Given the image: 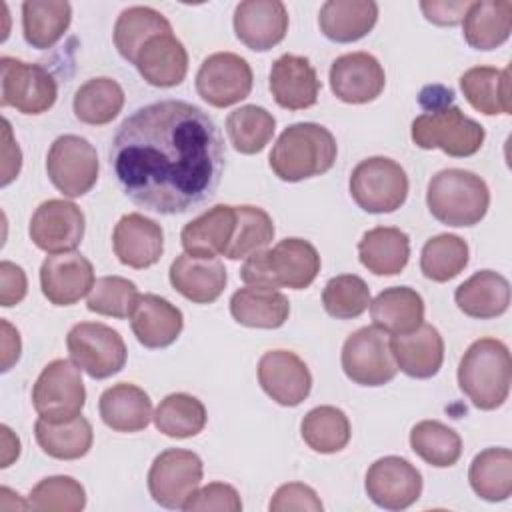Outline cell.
Returning <instances> with one entry per match:
<instances>
[{"label": "cell", "mask_w": 512, "mask_h": 512, "mask_svg": "<svg viewBox=\"0 0 512 512\" xmlns=\"http://www.w3.org/2000/svg\"><path fill=\"white\" fill-rule=\"evenodd\" d=\"M110 166L136 206L172 216L216 194L226 150L216 122L202 108L160 100L122 120L110 144Z\"/></svg>", "instance_id": "6da1fadb"}, {"label": "cell", "mask_w": 512, "mask_h": 512, "mask_svg": "<svg viewBox=\"0 0 512 512\" xmlns=\"http://www.w3.org/2000/svg\"><path fill=\"white\" fill-rule=\"evenodd\" d=\"M338 146L328 128L316 122L290 124L272 146L268 164L284 182L326 174L336 162Z\"/></svg>", "instance_id": "7a4b0ae2"}, {"label": "cell", "mask_w": 512, "mask_h": 512, "mask_svg": "<svg viewBox=\"0 0 512 512\" xmlns=\"http://www.w3.org/2000/svg\"><path fill=\"white\" fill-rule=\"evenodd\" d=\"M320 272L318 250L302 238H284L272 248L248 256L240 268L246 286L308 288Z\"/></svg>", "instance_id": "3957f363"}, {"label": "cell", "mask_w": 512, "mask_h": 512, "mask_svg": "<svg viewBox=\"0 0 512 512\" xmlns=\"http://www.w3.org/2000/svg\"><path fill=\"white\" fill-rule=\"evenodd\" d=\"M512 384L508 346L498 338H480L468 346L458 366V386L478 410L500 408Z\"/></svg>", "instance_id": "277c9868"}, {"label": "cell", "mask_w": 512, "mask_h": 512, "mask_svg": "<svg viewBox=\"0 0 512 512\" xmlns=\"http://www.w3.org/2000/svg\"><path fill=\"white\" fill-rule=\"evenodd\" d=\"M426 204L430 214L446 226H474L488 212L490 190L478 174L446 168L428 182Z\"/></svg>", "instance_id": "5b68a950"}, {"label": "cell", "mask_w": 512, "mask_h": 512, "mask_svg": "<svg viewBox=\"0 0 512 512\" xmlns=\"http://www.w3.org/2000/svg\"><path fill=\"white\" fill-rule=\"evenodd\" d=\"M410 136L422 150L440 148L452 158H466L482 148L486 132L458 106L448 104L414 118Z\"/></svg>", "instance_id": "8992f818"}, {"label": "cell", "mask_w": 512, "mask_h": 512, "mask_svg": "<svg viewBox=\"0 0 512 512\" xmlns=\"http://www.w3.org/2000/svg\"><path fill=\"white\" fill-rule=\"evenodd\" d=\"M352 200L370 214H390L408 198V176L404 168L386 156L362 160L350 174Z\"/></svg>", "instance_id": "52a82bcc"}, {"label": "cell", "mask_w": 512, "mask_h": 512, "mask_svg": "<svg viewBox=\"0 0 512 512\" xmlns=\"http://www.w3.org/2000/svg\"><path fill=\"white\" fill-rule=\"evenodd\" d=\"M86 402V388L80 368L64 358L44 366L32 386V406L48 422H66L80 416Z\"/></svg>", "instance_id": "ba28073f"}, {"label": "cell", "mask_w": 512, "mask_h": 512, "mask_svg": "<svg viewBox=\"0 0 512 512\" xmlns=\"http://www.w3.org/2000/svg\"><path fill=\"white\" fill-rule=\"evenodd\" d=\"M70 360L94 380L118 374L126 364L122 336L102 322H78L66 336Z\"/></svg>", "instance_id": "9c48e42d"}, {"label": "cell", "mask_w": 512, "mask_h": 512, "mask_svg": "<svg viewBox=\"0 0 512 512\" xmlns=\"http://www.w3.org/2000/svg\"><path fill=\"white\" fill-rule=\"evenodd\" d=\"M58 98L56 78L40 64L0 58V106L22 114H44Z\"/></svg>", "instance_id": "30bf717a"}, {"label": "cell", "mask_w": 512, "mask_h": 512, "mask_svg": "<svg viewBox=\"0 0 512 512\" xmlns=\"http://www.w3.org/2000/svg\"><path fill=\"white\" fill-rule=\"evenodd\" d=\"M96 148L82 136H58L46 154V172L50 182L68 198L90 192L98 180Z\"/></svg>", "instance_id": "8fae6325"}, {"label": "cell", "mask_w": 512, "mask_h": 512, "mask_svg": "<svg viewBox=\"0 0 512 512\" xmlns=\"http://www.w3.org/2000/svg\"><path fill=\"white\" fill-rule=\"evenodd\" d=\"M204 474L202 458L192 450L168 448L160 452L148 470V490L156 504L182 510L198 490Z\"/></svg>", "instance_id": "7c38bea8"}, {"label": "cell", "mask_w": 512, "mask_h": 512, "mask_svg": "<svg viewBox=\"0 0 512 512\" xmlns=\"http://www.w3.org/2000/svg\"><path fill=\"white\" fill-rule=\"evenodd\" d=\"M342 370L348 380L360 386H384L394 380L398 366L388 334L376 326L352 332L342 346Z\"/></svg>", "instance_id": "4fadbf2b"}, {"label": "cell", "mask_w": 512, "mask_h": 512, "mask_svg": "<svg viewBox=\"0 0 512 512\" xmlns=\"http://www.w3.org/2000/svg\"><path fill=\"white\" fill-rule=\"evenodd\" d=\"M254 84L250 64L234 52H216L204 58L196 72L198 96L214 108H228L244 100Z\"/></svg>", "instance_id": "5bb4252c"}, {"label": "cell", "mask_w": 512, "mask_h": 512, "mask_svg": "<svg viewBox=\"0 0 512 512\" xmlns=\"http://www.w3.org/2000/svg\"><path fill=\"white\" fill-rule=\"evenodd\" d=\"M84 212L70 200L50 198L42 202L28 226L30 240L46 254L72 252L84 238Z\"/></svg>", "instance_id": "9a60e30c"}, {"label": "cell", "mask_w": 512, "mask_h": 512, "mask_svg": "<svg viewBox=\"0 0 512 512\" xmlns=\"http://www.w3.org/2000/svg\"><path fill=\"white\" fill-rule=\"evenodd\" d=\"M368 498L384 510H404L422 494V474L400 456L378 458L366 472Z\"/></svg>", "instance_id": "2e32d148"}, {"label": "cell", "mask_w": 512, "mask_h": 512, "mask_svg": "<svg viewBox=\"0 0 512 512\" xmlns=\"http://www.w3.org/2000/svg\"><path fill=\"white\" fill-rule=\"evenodd\" d=\"M94 266L80 252L50 254L40 266L42 294L54 306H72L94 286Z\"/></svg>", "instance_id": "e0dca14e"}, {"label": "cell", "mask_w": 512, "mask_h": 512, "mask_svg": "<svg viewBox=\"0 0 512 512\" xmlns=\"http://www.w3.org/2000/svg\"><path fill=\"white\" fill-rule=\"evenodd\" d=\"M258 382L280 406L302 404L312 390V374L304 360L290 350H270L258 360Z\"/></svg>", "instance_id": "ac0fdd59"}, {"label": "cell", "mask_w": 512, "mask_h": 512, "mask_svg": "<svg viewBox=\"0 0 512 512\" xmlns=\"http://www.w3.org/2000/svg\"><path fill=\"white\" fill-rule=\"evenodd\" d=\"M386 86V74L376 56L350 52L338 56L330 66V88L346 104H366L376 100Z\"/></svg>", "instance_id": "d6986e66"}, {"label": "cell", "mask_w": 512, "mask_h": 512, "mask_svg": "<svg viewBox=\"0 0 512 512\" xmlns=\"http://www.w3.org/2000/svg\"><path fill=\"white\" fill-rule=\"evenodd\" d=\"M234 32L254 52L272 50L288 32V10L280 0H244L234 8Z\"/></svg>", "instance_id": "ffe728a7"}, {"label": "cell", "mask_w": 512, "mask_h": 512, "mask_svg": "<svg viewBox=\"0 0 512 512\" xmlns=\"http://www.w3.org/2000/svg\"><path fill=\"white\" fill-rule=\"evenodd\" d=\"M112 246L116 258L124 266L142 270L154 266L162 258L164 232L156 220L130 212L124 214L114 226Z\"/></svg>", "instance_id": "44dd1931"}, {"label": "cell", "mask_w": 512, "mask_h": 512, "mask_svg": "<svg viewBox=\"0 0 512 512\" xmlns=\"http://www.w3.org/2000/svg\"><path fill=\"white\" fill-rule=\"evenodd\" d=\"M270 92L274 102L286 110H306L316 104L320 80L308 58L282 54L270 68Z\"/></svg>", "instance_id": "7402d4cb"}, {"label": "cell", "mask_w": 512, "mask_h": 512, "mask_svg": "<svg viewBox=\"0 0 512 512\" xmlns=\"http://www.w3.org/2000/svg\"><path fill=\"white\" fill-rule=\"evenodd\" d=\"M172 288L194 304H212L226 288L228 274L218 258H194L180 254L168 270Z\"/></svg>", "instance_id": "603a6c76"}, {"label": "cell", "mask_w": 512, "mask_h": 512, "mask_svg": "<svg viewBox=\"0 0 512 512\" xmlns=\"http://www.w3.org/2000/svg\"><path fill=\"white\" fill-rule=\"evenodd\" d=\"M134 66L150 86L172 88L186 78L188 52L172 32L156 34L140 48Z\"/></svg>", "instance_id": "cb8c5ba5"}, {"label": "cell", "mask_w": 512, "mask_h": 512, "mask_svg": "<svg viewBox=\"0 0 512 512\" xmlns=\"http://www.w3.org/2000/svg\"><path fill=\"white\" fill-rule=\"evenodd\" d=\"M390 350L398 370L410 378H432L444 362V340L432 324H420L408 334H396Z\"/></svg>", "instance_id": "d4e9b609"}, {"label": "cell", "mask_w": 512, "mask_h": 512, "mask_svg": "<svg viewBox=\"0 0 512 512\" xmlns=\"http://www.w3.org/2000/svg\"><path fill=\"white\" fill-rule=\"evenodd\" d=\"M130 326L144 348L156 350L176 342L184 328V316L182 310L166 298L142 294L130 316Z\"/></svg>", "instance_id": "484cf974"}, {"label": "cell", "mask_w": 512, "mask_h": 512, "mask_svg": "<svg viewBox=\"0 0 512 512\" xmlns=\"http://www.w3.org/2000/svg\"><path fill=\"white\" fill-rule=\"evenodd\" d=\"M234 228L236 206L216 204L182 228L180 242L184 252L194 258H216L226 252Z\"/></svg>", "instance_id": "4316f807"}, {"label": "cell", "mask_w": 512, "mask_h": 512, "mask_svg": "<svg viewBox=\"0 0 512 512\" xmlns=\"http://www.w3.org/2000/svg\"><path fill=\"white\" fill-rule=\"evenodd\" d=\"M102 422L114 432H140L152 420V400L136 384L118 382L106 388L98 400Z\"/></svg>", "instance_id": "83f0119b"}, {"label": "cell", "mask_w": 512, "mask_h": 512, "mask_svg": "<svg viewBox=\"0 0 512 512\" xmlns=\"http://www.w3.org/2000/svg\"><path fill=\"white\" fill-rule=\"evenodd\" d=\"M378 20V4L372 0H328L318 12L320 32L338 44L364 38Z\"/></svg>", "instance_id": "f1b7e54d"}, {"label": "cell", "mask_w": 512, "mask_h": 512, "mask_svg": "<svg viewBox=\"0 0 512 512\" xmlns=\"http://www.w3.org/2000/svg\"><path fill=\"white\" fill-rule=\"evenodd\" d=\"M456 306L470 318L490 320L502 316L510 306V284L494 270L474 272L454 292Z\"/></svg>", "instance_id": "f546056e"}, {"label": "cell", "mask_w": 512, "mask_h": 512, "mask_svg": "<svg viewBox=\"0 0 512 512\" xmlns=\"http://www.w3.org/2000/svg\"><path fill=\"white\" fill-rule=\"evenodd\" d=\"M230 314L242 326L274 330L288 320L290 302L276 288L244 286L232 294Z\"/></svg>", "instance_id": "4dcf8cb0"}, {"label": "cell", "mask_w": 512, "mask_h": 512, "mask_svg": "<svg viewBox=\"0 0 512 512\" xmlns=\"http://www.w3.org/2000/svg\"><path fill=\"white\" fill-rule=\"evenodd\" d=\"M358 258L376 276L400 274L410 258V238L394 226H376L358 242Z\"/></svg>", "instance_id": "1f68e13d"}, {"label": "cell", "mask_w": 512, "mask_h": 512, "mask_svg": "<svg viewBox=\"0 0 512 512\" xmlns=\"http://www.w3.org/2000/svg\"><path fill=\"white\" fill-rule=\"evenodd\" d=\"M368 308L374 326L392 336L408 334L424 322V300L410 286L384 288Z\"/></svg>", "instance_id": "d6a6232c"}, {"label": "cell", "mask_w": 512, "mask_h": 512, "mask_svg": "<svg viewBox=\"0 0 512 512\" xmlns=\"http://www.w3.org/2000/svg\"><path fill=\"white\" fill-rule=\"evenodd\" d=\"M462 34L474 50H494L502 46L512 32V2L480 0L472 2L462 20Z\"/></svg>", "instance_id": "836d02e7"}, {"label": "cell", "mask_w": 512, "mask_h": 512, "mask_svg": "<svg viewBox=\"0 0 512 512\" xmlns=\"http://www.w3.org/2000/svg\"><path fill=\"white\" fill-rule=\"evenodd\" d=\"M460 88L474 110L486 116L512 114L510 68L474 66L460 76Z\"/></svg>", "instance_id": "e575fe53"}, {"label": "cell", "mask_w": 512, "mask_h": 512, "mask_svg": "<svg viewBox=\"0 0 512 512\" xmlns=\"http://www.w3.org/2000/svg\"><path fill=\"white\" fill-rule=\"evenodd\" d=\"M70 22L72 6L66 0H26L22 4V32L32 48H52Z\"/></svg>", "instance_id": "d590c367"}, {"label": "cell", "mask_w": 512, "mask_h": 512, "mask_svg": "<svg viewBox=\"0 0 512 512\" xmlns=\"http://www.w3.org/2000/svg\"><path fill=\"white\" fill-rule=\"evenodd\" d=\"M34 436L44 454L56 460H78L92 448L94 432L84 416H76L66 422H48L38 418L34 424Z\"/></svg>", "instance_id": "8d00e7d4"}, {"label": "cell", "mask_w": 512, "mask_h": 512, "mask_svg": "<svg viewBox=\"0 0 512 512\" xmlns=\"http://www.w3.org/2000/svg\"><path fill=\"white\" fill-rule=\"evenodd\" d=\"M172 32L166 16L150 6H130L120 12L114 24V46L118 54L134 64L140 48L156 34Z\"/></svg>", "instance_id": "74e56055"}, {"label": "cell", "mask_w": 512, "mask_h": 512, "mask_svg": "<svg viewBox=\"0 0 512 512\" xmlns=\"http://www.w3.org/2000/svg\"><path fill=\"white\" fill-rule=\"evenodd\" d=\"M476 496L486 502H502L512 494V452L508 448H486L478 452L468 470Z\"/></svg>", "instance_id": "f35d334b"}, {"label": "cell", "mask_w": 512, "mask_h": 512, "mask_svg": "<svg viewBox=\"0 0 512 512\" xmlns=\"http://www.w3.org/2000/svg\"><path fill=\"white\" fill-rule=\"evenodd\" d=\"M124 106L122 86L108 76L86 80L74 94V116L90 126H104L112 122Z\"/></svg>", "instance_id": "ab89813d"}, {"label": "cell", "mask_w": 512, "mask_h": 512, "mask_svg": "<svg viewBox=\"0 0 512 512\" xmlns=\"http://www.w3.org/2000/svg\"><path fill=\"white\" fill-rule=\"evenodd\" d=\"M154 426L168 438H192L200 434L206 426V408L204 404L186 392L168 394L160 400L154 416Z\"/></svg>", "instance_id": "60d3db41"}, {"label": "cell", "mask_w": 512, "mask_h": 512, "mask_svg": "<svg viewBox=\"0 0 512 512\" xmlns=\"http://www.w3.org/2000/svg\"><path fill=\"white\" fill-rule=\"evenodd\" d=\"M300 434L314 452L334 454L346 448L352 428L344 410L336 406H316L302 418Z\"/></svg>", "instance_id": "b9f144b4"}, {"label": "cell", "mask_w": 512, "mask_h": 512, "mask_svg": "<svg viewBox=\"0 0 512 512\" xmlns=\"http://www.w3.org/2000/svg\"><path fill=\"white\" fill-rule=\"evenodd\" d=\"M276 118L262 106L246 104L232 110L226 118L230 144L240 154H258L272 140Z\"/></svg>", "instance_id": "7bdbcfd3"}, {"label": "cell", "mask_w": 512, "mask_h": 512, "mask_svg": "<svg viewBox=\"0 0 512 512\" xmlns=\"http://www.w3.org/2000/svg\"><path fill=\"white\" fill-rule=\"evenodd\" d=\"M410 448L434 468H450L462 456V438L438 420H422L410 430Z\"/></svg>", "instance_id": "ee69618b"}, {"label": "cell", "mask_w": 512, "mask_h": 512, "mask_svg": "<svg viewBox=\"0 0 512 512\" xmlns=\"http://www.w3.org/2000/svg\"><path fill=\"white\" fill-rule=\"evenodd\" d=\"M468 264V244L456 234H438L426 240L420 252V270L432 282L456 278Z\"/></svg>", "instance_id": "f6af8a7d"}, {"label": "cell", "mask_w": 512, "mask_h": 512, "mask_svg": "<svg viewBox=\"0 0 512 512\" xmlns=\"http://www.w3.org/2000/svg\"><path fill=\"white\" fill-rule=\"evenodd\" d=\"M274 222L270 214L258 206H236V228L224 252L230 260L248 258L264 250L274 240Z\"/></svg>", "instance_id": "bcb514c9"}, {"label": "cell", "mask_w": 512, "mask_h": 512, "mask_svg": "<svg viewBox=\"0 0 512 512\" xmlns=\"http://www.w3.org/2000/svg\"><path fill=\"white\" fill-rule=\"evenodd\" d=\"M140 296L142 294L132 280L122 276H102L94 282L86 308L100 316L130 318Z\"/></svg>", "instance_id": "7dc6e473"}, {"label": "cell", "mask_w": 512, "mask_h": 512, "mask_svg": "<svg viewBox=\"0 0 512 512\" xmlns=\"http://www.w3.org/2000/svg\"><path fill=\"white\" fill-rule=\"evenodd\" d=\"M322 304L332 318L352 320L370 306V288L356 274H340L326 282L322 290Z\"/></svg>", "instance_id": "c3c4849f"}, {"label": "cell", "mask_w": 512, "mask_h": 512, "mask_svg": "<svg viewBox=\"0 0 512 512\" xmlns=\"http://www.w3.org/2000/svg\"><path fill=\"white\" fill-rule=\"evenodd\" d=\"M84 506V486L72 476L42 478L28 496V508L36 512H80Z\"/></svg>", "instance_id": "681fc988"}, {"label": "cell", "mask_w": 512, "mask_h": 512, "mask_svg": "<svg viewBox=\"0 0 512 512\" xmlns=\"http://www.w3.org/2000/svg\"><path fill=\"white\" fill-rule=\"evenodd\" d=\"M186 512H198V510H218V512H240L242 500L234 486L224 482H210L202 488H198L188 502L184 504Z\"/></svg>", "instance_id": "f907efd6"}, {"label": "cell", "mask_w": 512, "mask_h": 512, "mask_svg": "<svg viewBox=\"0 0 512 512\" xmlns=\"http://www.w3.org/2000/svg\"><path fill=\"white\" fill-rule=\"evenodd\" d=\"M268 508L270 512H290V510L320 512L324 506L318 494L310 486L302 482H288L274 492Z\"/></svg>", "instance_id": "816d5d0a"}, {"label": "cell", "mask_w": 512, "mask_h": 512, "mask_svg": "<svg viewBox=\"0 0 512 512\" xmlns=\"http://www.w3.org/2000/svg\"><path fill=\"white\" fill-rule=\"evenodd\" d=\"M28 292V280H26V272L10 262V260H2L0 262V304L4 308L16 306L24 300Z\"/></svg>", "instance_id": "f5cc1de1"}, {"label": "cell", "mask_w": 512, "mask_h": 512, "mask_svg": "<svg viewBox=\"0 0 512 512\" xmlns=\"http://www.w3.org/2000/svg\"><path fill=\"white\" fill-rule=\"evenodd\" d=\"M470 0L464 2H420V10L424 12L426 20L438 26H456L458 22L464 20V14L470 8Z\"/></svg>", "instance_id": "db71d44e"}, {"label": "cell", "mask_w": 512, "mask_h": 512, "mask_svg": "<svg viewBox=\"0 0 512 512\" xmlns=\"http://www.w3.org/2000/svg\"><path fill=\"white\" fill-rule=\"evenodd\" d=\"M2 136H4V146H2V180L0 184L2 186H8L20 172L22 168V152L16 144V140L12 138V128H10V122L4 118L2 120Z\"/></svg>", "instance_id": "11a10c76"}, {"label": "cell", "mask_w": 512, "mask_h": 512, "mask_svg": "<svg viewBox=\"0 0 512 512\" xmlns=\"http://www.w3.org/2000/svg\"><path fill=\"white\" fill-rule=\"evenodd\" d=\"M2 372H8L20 358V334L8 320L2 318Z\"/></svg>", "instance_id": "9f6ffc18"}, {"label": "cell", "mask_w": 512, "mask_h": 512, "mask_svg": "<svg viewBox=\"0 0 512 512\" xmlns=\"http://www.w3.org/2000/svg\"><path fill=\"white\" fill-rule=\"evenodd\" d=\"M2 430V468H8L18 456H20V440L18 436L12 434V430L8 426H0Z\"/></svg>", "instance_id": "6f0895ef"}]
</instances>
